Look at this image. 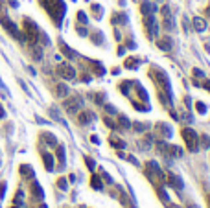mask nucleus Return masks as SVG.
<instances>
[{"instance_id":"f3484780","label":"nucleus","mask_w":210,"mask_h":208,"mask_svg":"<svg viewBox=\"0 0 210 208\" xmlns=\"http://www.w3.org/2000/svg\"><path fill=\"white\" fill-rule=\"evenodd\" d=\"M55 94H57L59 98H66V94H68V87L63 85V83H59V85L55 87Z\"/></svg>"},{"instance_id":"2f4dec72","label":"nucleus","mask_w":210,"mask_h":208,"mask_svg":"<svg viewBox=\"0 0 210 208\" xmlns=\"http://www.w3.org/2000/svg\"><path fill=\"white\" fill-rule=\"evenodd\" d=\"M57 159H59L61 162H65V147H63V146L57 147Z\"/></svg>"},{"instance_id":"3c124183","label":"nucleus","mask_w":210,"mask_h":208,"mask_svg":"<svg viewBox=\"0 0 210 208\" xmlns=\"http://www.w3.org/2000/svg\"><path fill=\"white\" fill-rule=\"evenodd\" d=\"M207 13H208V17H210V7H208V9H207Z\"/></svg>"},{"instance_id":"ddd939ff","label":"nucleus","mask_w":210,"mask_h":208,"mask_svg":"<svg viewBox=\"0 0 210 208\" xmlns=\"http://www.w3.org/2000/svg\"><path fill=\"white\" fill-rule=\"evenodd\" d=\"M157 46H159L160 50L168 52V50H172V39H170V37H162V39L157 41Z\"/></svg>"},{"instance_id":"4c0bfd02","label":"nucleus","mask_w":210,"mask_h":208,"mask_svg":"<svg viewBox=\"0 0 210 208\" xmlns=\"http://www.w3.org/2000/svg\"><path fill=\"white\" fill-rule=\"evenodd\" d=\"M105 124H107V125H109L111 129H118V125H116V124H114V122H113L111 118H105Z\"/></svg>"},{"instance_id":"8fccbe9b","label":"nucleus","mask_w":210,"mask_h":208,"mask_svg":"<svg viewBox=\"0 0 210 208\" xmlns=\"http://www.w3.org/2000/svg\"><path fill=\"white\" fill-rule=\"evenodd\" d=\"M188 208H197L196 205H188Z\"/></svg>"},{"instance_id":"dca6fc26","label":"nucleus","mask_w":210,"mask_h":208,"mask_svg":"<svg viewBox=\"0 0 210 208\" xmlns=\"http://www.w3.org/2000/svg\"><path fill=\"white\" fill-rule=\"evenodd\" d=\"M138 65H140V59H138V57H127V59H125V68L135 70Z\"/></svg>"},{"instance_id":"37998d69","label":"nucleus","mask_w":210,"mask_h":208,"mask_svg":"<svg viewBox=\"0 0 210 208\" xmlns=\"http://www.w3.org/2000/svg\"><path fill=\"white\" fill-rule=\"evenodd\" d=\"M85 162H87V166H89V168H90V170H94V162H92V160H90V159H89V157H87V159H85Z\"/></svg>"},{"instance_id":"c756f323","label":"nucleus","mask_w":210,"mask_h":208,"mask_svg":"<svg viewBox=\"0 0 210 208\" xmlns=\"http://www.w3.org/2000/svg\"><path fill=\"white\" fill-rule=\"evenodd\" d=\"M92 41H94V42H98V44H103V35L98 31V33H94V35H92Z\"/></svg>"},{"instance_id":"cd10ccee","label":"nucleus","mask_w":210,"mask_h":208,"mask_svg":"<svg viewBox=\"0 0 210 208\" xmlns=\"http://www.w3.org/2000/svg\"><path fill=\"white\" fill-rule=\"evenodd\" d=\"M131 125H133V129H135L137 133H142V131L146 129V125H144V124H140V122H135V124H131Z\"/></svg>"},{"instance_id":"bb28decb","label":"nucleus","mask_w":210,"mask_h":208,"mask_svg":"<svg viewBox=\"0 0 210 208\" xmlns=\"http://www.w3.org/2000/svg\"><path fill=\"white\" fill-rule=\"evenodd\" d=\"M196 109H197V112H201V114L207 112V105H205L203 101H197V103H196Z\"/></svg>"},{"instance_id":"4468645a","label":"nucleus","mask_w":210,"mask_h":208,"mask_svg":"<svg viewBox=\"0 0 210 208\" xmlns=\"http://www.w3.org/2000/svg\"><path fill=\"white\" fill-rule=\"evenodd\" d=\"M194 29H196V31H205V29H207V22H205V18L196 17V18H194Z\"/></svg>"},{"instance_id":"c9c22d12","label":"nucleus","mask_w":210,"mask_h":208,"mask_svg":"<svg viewBox=\"0 0 210 208\" xmlns=\"http://www.w3.org/2000/svg\"><path fill=\"white\" fill-rule=\"evenodd\" d=\"M103 98H105V94H96V96H94V101H96L98 105H101V103H103Z\"/></svg>"},{"instance_id":"72a5a7b5","label":"nucleus","mask_w":210,"mask_h":208,"mask_svg":"<svg viewBox=\"0 0 210 208\" xmlns=\"http://www.w3.org/2000/svg\"><path fill=\"white\" fill-rule=\"evenodd\" d=\"M57 186H59L61 190H66V186H68V184H66V179H65V177H61V179L57 181Z\"/></svg>"},{"instance_id":"423d86ee","label":"nucleus","mask_w":210,"mask_h":208,"mask_svg":"<svg viewBox=\"0 0 210 208\" xmlns=\"http://www.w3.org/2000/svg\"><path fill=\"white\" fill-rule=\"evenodd\" d=\"M0 22L4 24V28H6V29H7V31H9V33L13 35V37H17L18 41H26V37H24V35H22V33L18 31L17 24H13V22H11L9 18H6V17H0Z\"/></svg>"},{"instance_id":"a211bd4d","label":"nucleus","mask_w":210,"mask_h":208,"mask_svg":"<svg viewBox=\"0 0 210 208\" xmlns=\"http://www.w3.org/2000/svg\"><path fill=\"white\" fill-rule=\"evenodd\" d=\"M61 50H63V53H65L66 57H70V59H76V57H77V53H76L74 50H70L66 44H61Z\"/></svg>"},{"instance_id":"1a4fd4ad","label":"nucleus","mask_w":210,"mask_h":208,"mask_svg":"<svg viewBox=\"0 0 210 208\" xmlns=\"http://www.w3.org/2000/svg\"><path fill=\"white\" fill-rule=\"evenodd\" d=\"M140 13L146 17V15H153V13H157V6L155 4H151L149 0H144L142 4H140Z\"/></svg>"},{"instance_id":"393cba45","label":"nucleus","mask_w":210,"mask_h":208,"mask_svg":"<svg viewBox=\"0 0 210 208\" xmlns=\"http://www.w3.org/2000/svg\"><path fill=\"white\" fill-rule=\"evenodd\" d=\"M20 173H22L24 177H31V175H33V170H31L30 166H22V168H20Z\"/></svg>"},{"instance_id":"6e6552de","label":"nucleus","mask_w":210,"mask_h":208,"mask_svg":"<svg viewBox=\"0 0 210 208\" xmlns=\"http://www.w3.org/2000/svg\"><path fill=\"white\" fill-rule=\"evenodd\" d=\"M57 74H59L61 77H65V79H74V77H76L74 66H70V65H66V63H61V65L57 66Z\"/></svg>"},{"instance_id":"7ed1b4c3","label":"nucleus","mask_w":210,"mask_h":208,"mask_svg":"<svg viewBox=\"0 0 210 208\" xmlns=\"http://www.w3.org/2000/svg\"><path fill=\"white\" fill-rule=\"evenodd\" d=\"M181 136H183V140H184V144H186L188 151H197V142H199V136H197V133H196L194 129L184 127V129L181 131Z\"/></svg>"},{"instance_id":"6ab92c4d","label":"nucleus","mask_w":210,"mask_h":208,"mask_svg":"<svg viewBox=\"0 0 210 208\" xmlns=\"http://www.w3.org/2000/svg\"><path fill=\"white\" fill-rule=\"evenodd\" d=\"M41 138H42L44 142H48V146H55V144H57L55 136H53V135H50V133H44V135H42Z\"/></svg>"},{"instance_id":"de8ad7c7","label":"nucleus","mask_w":210,"mask_h":208,"mask_svg":"<svg viewBox=\"0 0 210 208\" xmlns=\"http://www.w3.org/2000/svg\"><path fill=\"white\" fill-rule=\"evenodd\" d=\"M203 87H205V88L210 92V79H208V81H205V85H203Z\"/></svg>"},{"instance_id":"a18cd8bd","label":"nucleus","mask_w":210,"mask_h":208,"mask_svg":"<svg viewBox=\"0 0 210 208\" xmlns=\"http://www.w3.org/2000/svg\"><path fill=\"white\" fill-rule=\"evenodd\" d=\"M4 192H6V182L0 184V197H4Z\"/></svg>"},{"instance_id":"58836bf2","label":"nucleus","mask_w":210,"mask_h":208,"mask_svg":"<svg viewBox=\"0 0 210 208\" xmlns=\"http://www.w3.org/2000/svg\"><path fill=\"white\" fill-rule=\"evenodd\" d=\"M194 76H196V77H205L203 70H199V68H194Z\"/></svg>"},{"instance_id":"f704fd0d","label":"nucleus","mask_w":210,"mask_h":208,"mask_svg":"<svg viewBox=\"0 0 210 208\" xmlns=\"http://www.w3.org/2000/svg\"><path fill=\"white\" fill-rule=\"evenodd\" d=\"M77 20L83 22V24H87V15H85L83 11H79V13H77Z\"/></svg>"},{"instance_id":"c03bdc74","label":"nucleus","mask_w":210,"mask_h":208,"mask_svg":"<svg viewBox=\"0 0 210 208\" xmlns=\"http://www.w3.org/2000/svg\"><path fill=\"white\" fill-rule=\"evenodd\" d=\"M77 33H79V35H83V37H85V35H87V29H85V28H81V26H79V28H77Z\"/></svg>"},{"instance_id":"ea45409f","label":"nucleus","mask_w":210,"mask_h":208,"mask_svg":"<svg viewBox=\"0 0 210 208\" xmlns=\"http://www.w3.org/2000/svg\"><path fill=\"white\" fill-rule=\"evenodd\" d=\"M201 140H203V146H205V147H210V138L208 136H201Z\"/></svg>"},{"instance_id":"49530a36","label":"nucleus","mask_w":210,"mask_h":208,"mask_svg":"<svg viewBox=\"0 0 210 208\" xmlns=\"http://www.w3.org/2000/svg\"><path fill=\"white\" fill-rule=\"evenodd\" d=\"M90 142H92V144H100V138H98V136H90Z\"/></svg>"},{"instance_id":"f8f14e48","label":"nucleus","mask_w":210,"mask_h":208,"mask_svg":"<svg viewBox=\"0 0 210 208\" xmlns=\"http://www.w3.org/2000/svg\"><path fill=\"white\" fill-rule=\"evenodd\" d=\"M92 120H94V114L89 112V111H87V112H81V114L77 116V124H79V125H87V124H90Z\"/></svg>"},{"instance_id":"9b49d317","label":"nucleus","mask_w":210,"mask_h":208,"mask_svg":"<svg viewBox=\"0 0 210 208\" xmlns=\"http://www.w3.org/2000/svg\"><path fill=\"white\" fill-rule=\"evenodd\" d=\"M155 129H157V131H159L164 138H170V136H172V127H170L168 124H162V122H160V124H157V125H155Z\"/></svg>"},{"instance_id":"7c9ffc66","label":"nucleus","mask_w":210,"mask_h":208,"mask_svg":"<svg viewBox=\"0 0 210 208\" xmlns=\"http://www.w3.org/2000/svg\"><path fill=\"white\" fill-rule=\"evenodd\" d=\"M41 57H42V50L41 48H33V59L35 61H41Z\"/></svg>"},{"instance_id":"aec40b11","label":"nucleus","mask_w":210,"mask_h":208,"mask_svg":"<svg viewBox=\"0 0 210 208\" xmlns=\"http://www.w3.org/2000/svg\"><path fill=\"white\" fill-rule=\"evenodd\" d=\"M109 144H111V146H114V147H118V149H120V147H125V142H124V140H120V138H114V136H111V138H109Z\"/></svg>"},{"instance_id":"412c9836","label":"nucleus","mask_w":210,"mask_h":208,"mask_svg":"<svg viewBox=\"0 0 210 208\" xmlns=\"http://www.w3.org/2000/svg\"><path fill=\"white\" fill-rule=\"evenodd\" d=\"M90 184H92V188H94V190H103V186H101V181H100V177H98V175H92V179H90Z\"/></svg>"},{"instance_id":"09e8293b","label":"nucleus","mask_w":210,"mask_h":208,"mask_svg":"<svg viewBox=\"0 0 210 208\" xmlns=\"http://www.w3.org/2000/svg\"><path fill=\"white\" fill-rule=\"evenodd\" d=\"M0 118H4V109L0 107Z\"/></svg>"},{"instance_id":"2eb2a0df","label":"nucleus","mask_w":210,"mask_h":208,"mask_svg":"<svg viewBox=\"0 0 210 208\" xmlns=\"http://www.w3.org/2000/svg\"><path fill=\"white\" fill-rule=\"evenodd\" d=\"M42 160H44V168L48 171H52L53 170V157L50 153H42Z\"/></svg>"},{"instance_id":"473e14b6","label":"nucleus","mask_w":210,"mask_h":208,"mask_svg":"<svg viewBox=\"0 0 210 208\" xmlns=\"http://www.w3.org/2000/svg\"><path fill=\"white\" fill-rule=\"evenodd\" d=\"M137 92H138V96H142V100H144V101H148V92H146L142 87H137Z\"/></svg>"},{"instance_id":"f257e3e1","label":"nucleus","mask_w":210,"mask_h":208,"mask_svg":"<svg viewBox=\"0 0 210 208\" xmlns=\"http://www.w3.org/2000/svg\"><path fill=\"white\" fill-rule=\"evenodd\" d=\"M149 77L155 81V85H159V88H160L162 92H166V94L172 96V85H170V79H168V76H166V72H164L162 68L151 66V68H149Z\"/></svg>"},{"instance_id":"0eeeda50","label":"nucleus","mask_w":210,"mask_h":208,"mask_svg":"<svg viewBox=\"0 0 210 208\" xmlns=\"http://www.w3.org/2000/svg\"><path fill=\"white\" fill-rule=\"evenodd\" d=\"M144 26H146L149 37H155V35L159 33V24H157V20H155L153 15H146V17H144Z\"/></svg>"},{"instance_id":"4be33fe9","label":"nucleus","mask_w":210,"mask_h":208,"mask_svg":"<svg viewBox=\"0 0 210 208\" xmlns=\"http://www.w3.org/2000/svg\"><path fill=\"white\" fill-rule=\"evenodd\" d=\"M155 190H157L159 197H160V199H162L164 203H170V197H168V194H166V192L162 190V186H159V184H157V186H155Z\"/></svg>"},{"instance_id":"603ef678","label":"nucleus","mask_w":210,"mask_h":208,"mask_svg":"<svg viewBox=\"0 0 210 208\" xmlns=\"http://www.w3.org/2000/svg\"><path fill=\"white\" fill-rule=\"evenodd\" d=\"M208 208H210V195H208Z\"/></svg>"},{"instance_id":"5701e85b","label":"nucleus","mask_w":210,"mask_h":208,"mask_svg":"<svg viewBox=\"0 0 210 208\" xmlns=\"http://www.w3.org/2000/svg\"><path fill=\"white\" fill-rule=\"evenodd\" d=\"M133 83L131 81H124V83H120V90H122V94H129V87H131Z\"/></svg>"},{"instance_id":"79ce46f5","label":"nucleus","mask_w":210,"mask_h":208,"mask_svg":"<svg viewBox=\"0 0 210 208\" xmlns=\"http://www.w3.org/2000/svg\"><path fill=\"white\" fill-rule=\"evenodd\" d=\"M105 111H107V112H111V114H114V112H116V109H114L113 105H105Z\"/></svg>"},{"instance_id":"a878e982","label":"nucleus","mask_w":210,"mask_h":208,"mask_svg":"<svg viewBox=\"0 0 210 208\" xmlns=\"http://www.w3.org/2000/svg\"><path fill=\"white\" fill-rule=\"evenodd\" d=\"M164 28H166V29H173V20H172V17H164Z\"/></svg>"},{"instance_id":"c85d7f7f","label":"nucleus","mask_w":210,"mask_h":208,"mask_svg":"<svg viewBox=\"0 0 210 208\" xmlns=\"http://www.w3.org/2000/svg\"><path fill=\"white\" fill-rule=\"evenodd\" d=\"M33 194L37 195V197H42V190H41V186H39V182H33Z\"/></svg>"},{"instance_id":"f03ea898","label":"nucleus","mask_w":210,"mask_h":208,"mask_svg":"<svg viewBox=\"0 0 210 208\" xmlns=\"http://www.w3.org/2000/svg\"><path fill=\"white\" fill-rule=\"evenodd\" d=\"M41 4L48 9L50 17L55 20V24H61V18L65 15V4H63V0H41Z\"/></svg>"},{"instance_id":"a19ab883","label":"nucleus","mask_w":210,"mask_h":208,"mask_svg":"<svg viewBox=\"0 0 210 208\" xmlns=\"http://www.w3.org/2000/svg\"><path fill=\"white\" fill-rule=\"evenodd\" d=\"M162 15H164V17H170V6H164V7H162Z\"/></svg>"},{"instance_id":"20e7f679","label":"nucleus","mask_w":210,"mask_h":208,"mask_svg":"<svg viewBox=\"0 0 210 208\" xmlns=\"http://www.w3.org/2000/svg\"><path fill=\"white\" fill-rule=\"evenodd\" d=\"M24 28H26V39L31 42V44H37V41H39V28L30 20V18H26L24 20Z\"/></svg>"},{"instance_id":"e433bc0d","label":"nucleus","mask_w":210,"mask_h":208,"mask_svg":"<svg viewBox=\"0 0 210 208\" xmlns=\"http://www.w3.org/2000/svg\"><path fill=\"white\" fill-rule=\"evenodd\" d=\"M122 205L125 208H135V206H131V201H129L127 197H124V195H122Z\"/></svg>"},{"instance_id":"b1692460","label":"nucleus","mask_w":210,"mask_h":208,"mask_svg":"<svg viewBox=\"0 0 210 208\" xmlns=\"http://www.w3.org/2000/svg\"><path fill=\"white\" fill-rule=\"evenodd\" d=\"M118 122H120V127H124V129H129V127H131V124H129V120H127L125 116H120Z\"/></svg>"},{"instance_id":"39448f33","label":"nucleus","mask_w":210,"mask_h":208,"mask_svg":"<svg viewBox=\"0 0 210 208\" xmlns=\"http://www.w3.org/2000/svg\"><path fill=\"white\" fill-rule=\"evenodd\" d=\"M63 105H65V109H66L68 114H77V111H79L81 105H83V100H81L79 96H72V98H66Z\"/></svg>"},{"instance_id":"9d476101","label":"nucleus","mask_w":210,"mask_h":208,"mask_svg":"<svg viewBox=\"0 0 210 208\" xmlns=\"http://www.w3.org/2000/svg\"><path fill=\"white\" fill-rule=\"evenodd\" d=\"M168 182H170L175 190H183V186H184V184H183V179L177 177L175 173H168Z\"/></svg>"}]
</instances>
